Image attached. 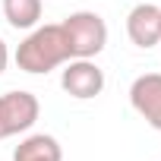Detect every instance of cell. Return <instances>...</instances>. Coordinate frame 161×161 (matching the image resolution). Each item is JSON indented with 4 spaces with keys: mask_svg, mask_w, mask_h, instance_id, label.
<instances>
[{
    "mask_svg": "<svg viewBox=\"0 0 161 161\" xmlns=\"http://www.w3.org/2000/svg\"><path fill=\"white\" fill-rule=\"evenodd\" d=\"M66 60H69V47H66V35H63L60 22L35 25L16 47V66L32 76H44V73L63 66Z\"/></svg>",
    "mask_w": 161,
    "mask_h": 161,
    "instance_id": "1",
    "label": "cell"
},
{
    "mask_svg": "<svg viewBox=\"0 0 161 161\" xmlns=\"http://www.w3.org/2000/svg\"><path fill=\"white\" fill-rule=\"evenodd\" d=\"M7 63H10V47H7V41H3V38H0V76H3Z\"/></svg>",
    "mask_w": 161,
    "mask_h": 161,
    "instance_id": "9",
    "label": "cell"
},
{
    "mask_svg": "<svg viewBox=\"0 0 161 161\" xmlns=\"http://www.w3.org/2000/svg\"><path fill=\"white\" fill-rule=\"evenodd\" d=\"M60 25H63V35H66L69 60H92L108 47V22L92 10L69 13Z\"/></svg>",
    "mask_w": 161,
    "mask_h": 161,
    "instance_id": "2",
    "label": "cell"
},
{
    "mask_svg": "<svg viewBox=\"0 0 161 161\" xmlns=\"http://www.w3.org/2000/svg\"><path fill=\"white\" fill-rule=\"evenodd\" d=\"M13 161H63V148L47 133H32L13 148Z\"/></svg>",
    "mask_w": 161,
    "mask_h": 161,
    "instance_id": "7",
    "label": "cell"
},
{
    "mask_svg": "<svg viewBox=\"0 0 161 161\" xmlns=\"http://www.w3.org/2000/svg\"><path fill=\"white\" fill-rule=\"evenodd\" d=\"M41 114V104L32 92H3L0 95V139H10V136H19L25 130L35 126Z\"/></svg>",
    "mask_w": 161,
    "mask_h": 161,
    "instance_id": "3",
    "label": "cell"
},
{
    "mask_svg": "<svg viewBox=\"0 0 161 161\" xmlns=\"http://www.w3.org/2000/svg\"><path fill=\"white\" fill-rule=\"evenodd\" d=\"M126 35L136 47H155L161 44V7H155L152 0L136 3L126 16Z\"/></svg>",
    "mask_w": 161,
    "mask_h": 161,
    "instance_id": "6",
    "label": "cell"
},
{
    "mask_svg": "<svg viewBox=\"0 0 161 161\" xmlns=\"http://www.w3.org/2000/svg\"><path fill=\"white\" fill-rule=\"evenodd\" d=\"M130 104L152 130H161V73H142L133 79Z\"/></svg>",
    "mask_w": 161,
    "mask_h": 161,
    "instance_id": "5",
    "label": "cell"
},
{
    "mask_svg": "<svg viewBox=\"0 0 161 161\" xmlns=\"http://www.w3.org/2000/svg\"><path fill=\"white\" fill-rule=\"evenodd\" d=\"M3 16L13 29L32 32L41 22V0H3Z\"/></svg>",
    "mask_w": 161,
    "mask_h": 161,
    "instance_id": "8",
    "label": "cell"
},
{
    "mask_svg": "<svg viewBox=\"0 0 161 161\" xmlns=\"http://www.w3.org/2000/svg\"><path fill=\"white\" fill-rule=\"evenodd\" d=\"M60 86L69 98H79V101L98 98L104 92V69L95 60H66L60 73Z\"/></svg>",
    "mask_w": 161,
    "mask_h": 161,
    "instance_id": "4",
    "label": "cell"
}]
</instances>
